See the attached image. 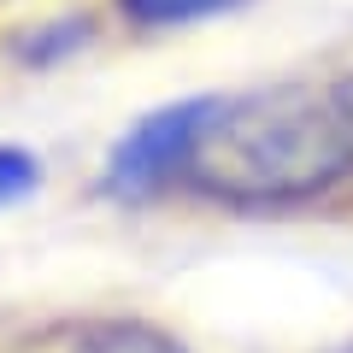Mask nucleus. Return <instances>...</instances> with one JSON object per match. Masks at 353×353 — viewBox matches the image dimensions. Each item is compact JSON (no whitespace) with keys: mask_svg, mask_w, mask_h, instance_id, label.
Segmentation results:
<instances>
[{"mask_svg":"<svg viewBox=\"0 0 353 353\" xmlns=\"http://www.w3.org/2000/svg\"><path fill=\"white\" fill-rule=\"evenodd\" d=\"M206 112H212V94L159 106L153 118H141V124L118 141V153H112V171H106L112 189L118 194H148V189H159V183H171V176H183Z\"/></svg>","mask_w":353,"mask_h":353,"instance_id":"obj_2","label":"nucleus"},{"mask_svg":"<svg viewBox=\"0 0 353 353\" xmlns=\"http://www.w3.org/2000/svg\"><path fill=\"white\" fill-rule=\"evenodd\" d=\"M336 353H353V341H347V347H336Z\"/></svg>","mask_w":353,"mask_h":353,"instance_id":"obj_7","label":"nucleus"},{"mask_svg":"<svg viewBox=\"0 0 353 353\" xmlns=\"http://www.w3.org/2000/svg\"><path fill=\"white\" fill-rule=\"evenodd\" d=\"M118 6L141 30H171V24H194V18H218L241 0H118Z\"/></svg>","mask_w":353,"mask_h":353,"instance_id":"obj_4","label":"nucleus"},{"mask_svg":"<svg viewBox=\"0 0 353 353\" xmlns=\"http://www.w3.org/2000/svg\"><path fill=\"white\" fill-rule=\"evenodd\" d=\"M71 353H189V347L148 318H106V324H88Z\"/></svg>","mask_w":353,"mask_h":353,"instance_id":"obj_3","label":"nucleus"},{"mask_svg":"<svg viewBox=\"0 0 353 353\" xmlns=\"http://www.w3.org/2000/svg\"><path fill=\"white\" fill-rule=\"evenodd\" d=\"M353 176V112L336 88L212 94L183 183L236 206H277L324 194Z\"/></svg>","mask_w":353,"mask_h":353,"instance_id":"obj_1","label":"nucleus"},{"mask_svg":"<svg viewBox=\"0 0 353 353\" xmlns=\"http://www.w3.org/2000/svg\"><path fill=\"white\" fill-rule=\"evenodd\" d=\"M336 94H341V101H347V112H353V77H347V83L336 88Z\"/></svg>","mask_w":353,"mask_h":353,"instance_id":"obj_6","label":"nucleus"},{"mask_svg":"<svg viewBox=\"0 0 353 353\" xmlns=\"http://www.w3.org/2000/svg\"><path fill=\"white\" fill-rule=\"evenodd\" d=\"M41 183V165L30 148H12V141H0V206L24 201V194H36Z\"/></svg>","mask_w":353,"mask_h":353,"instance_id":"obj_5","label":"nucleus"}]
</instances>
